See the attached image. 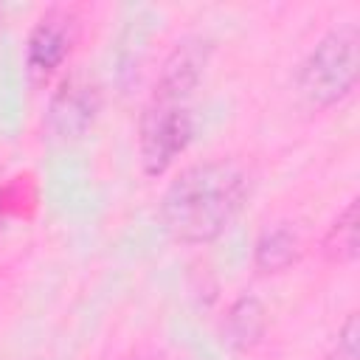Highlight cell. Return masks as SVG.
I'll list each match as a JSON object with an SVG mask.
<instances>
[{"label": "cell", "instance_id": "cell-1", "mask_svg": "<svg viewBox=\"0 0 360 360\" xmlns=\"http://www.w3.org/2000/svg\"><path fill=\"white\" fill-rule=\"evenodd\" d=\"M250 197L248 174L231 160H202L183 169L160 200V222L180 245L219 239Z\"/></svg>", "mask_w": 360, "mask_h": 360}, {"label": "cell", "instance_id": "cell-2", "mask_svg": "<svg viewBox=\"0 0 360 360\" xmlns=\"http://www.w3.org/2000/svg\"><path fill=\"white\" fill-rule=\"evenodd\" d=\"M357 73H360V37H357V25L349 22L332 28L326 37L318 39V45L301 62L295 84L309 107L326 110L340 104L354 90Z\"/></svg>", "mask_w": 360, "mask_h": 360}, {"label": "cell", "instance_id": "cell-3", "mask_svg": "<svg viewBox=\"0 0 360 360\" xmlns=\"http://www.w3.org/2000/svg\"><path fill=\"white\" fill-rule=\"evenodd\" d=\"M194 112L188 101L152 96L138 124V155L149 177H160L194 141Z\"/></svg>", "mask_w": 360, "mask_h": 360}, {"label": "cell", "instance_id": "cell-4", "mask_svg": "<svg viewBox=\"0 0 360 360\" xmlns=\"http://www.w3.org/2000/svg\"><path fill=\"white\" fill-rule=\"evenodd\" d=\"M98 107H101L98 87L87 76L73 73L53 93V98L48 104L45 127H48L51 138H56L62 143L76 141L93 127V121L98 115Z\"/></svg>", "mask_w": 360, "mask_h": 360}, {"label": "cell", "instance_id": "cell-5", "mask_svg": "<svg viewBox=\"0 0 360 360\" xmlns=\"http://www.w3.org/2000/svg\"><path fill=\"white\" fill-rule=\"evenodd\" d=\"M73 20L65 14H45L28 34L25 68L34 82H48L68 59L73 48Z\"/></svg>", "mask_w": 360, "mask_h": 360}, {"label": "cell", "instance_id": "cell-6", "mask_svg": "<svg viewBox=\"0 0 360 360\" xmlns=\"http://www.w3.org/2000/svg\"><path fill=\"white\" fill-rule=\"evenodd\" d=\"M208 65V45L200 39H188L177 45L169 59L163 62V70L155 82V96L158 98H174V101H188L194 87L200 84L202 73Z\"/></svg>", "mask_w": 360, "mask_h": 360}, {"label": "cell", "instance_id": "cell-7", "mask_svg": "<svg viewBox=\"0 0 360 360\" xmlns=\"http://www.w3.org/2000/svg\"><path fill=\"white\" fill-rule=\"evenodd\" d=\"M301 256V242L298 233L287 225H273L264 228L253 245V264L262 273H281L292 267Z\"/></svg>", "mask_w": 360, "mask_h": 360}, {"label": "cell", "instance_id": "cell-8", "mask_svg": "<svg viewBox=\"0 0 360 360\" xmlns=\"http://www.w3.org/2000/svg\"><path fill=\"white\" fill-rule=\"evenodd\" d=\"M323 248L338 262H346V259H354L357 256V202L354 200L329 225L326 239H323Z\"/></svg>", "mask_w": 360, "mask_h": 360}, {"label": "cell", "instance_id": "cell-9", "mask_svg": "<svg viewBox=\"0 0 360 360\" xmlns=\"http://www.w3.org/2000/svg\"><path fill=\"white\" fill-rule=\"evenodd\" d=\"M264 329V309L253 298H242L228 312V340L236 346H250Z\"/></svg>", "mask_w": 360, "mask_h": 360}, {"label": "cell", "instance_id": "cell-10", "mask_svg": "<svg viewBox=\"0 0 360 360\" xmlns=\"http://www.w3.org/2000/svg\"><path fill=\"white\" fill-rule=\"evenodd\" d=\"M338 360H357V318L349 315V321L338 329V349H335Z\"/></svg>", "mask_w": 360, "mask_h": 360}]
</instances>
